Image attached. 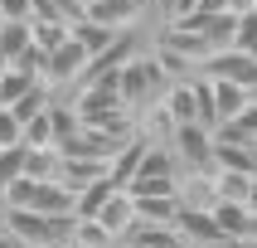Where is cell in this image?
<instances>
[{
  "instance_id": "3957f363",
  "label": "cell",
  "mask_w": 257,
  "mask_h": 248,
  "mask_svg": "<svg viewBox=\"0 0 257 248\" xmlns=\"http://www.w3.org/2000/svg\"><path fill=\"white\" fill-rule=\"evenodd\" d=\"M165 117H170L175 127H214V107H209V83L204 78H189V83H170L165 88V98H160Z\"/></svg>"
},
{
  "instance_id": "ba28073f",
  "label": "cell",
  "mask_w": 257,
  "mask_h": 248,
  "mask_svg": "<svg viewBox=\"0 0 257 248\" xmlns=\"http://www.w3.org/2000/svg\"><path fill=\"white\" fill-rule=\"evenodd\" d=\"M83 20H92V25L121 34V29H141L146 10L136 5V0H97V5H87V10H83Z\"/></svg>"
},
{
  "instance_id": "f1b7e54d",
  "label": "cell",
  "mask_w": 257,
  "mask_h": 248,
  "mask_svg": "<svg viewBox=\"0 0 257 248\" xmlns=\"http://www.w3.org/2000/svg\"><path fill=\"white\" fill-rule=\"evenodd\" d=\"M0 204H5V200H0Z\"/></svg>"
},
{
  "instance_id": "6da1fadb",
  "label": "cell",
  "mask_w": 257,
  "mask_h": 248,
  "mask_svg": "<svg viewBox=\"0 0 257 248\" xmlns=\"http://www.w3.org/2000/svg\"><path fill=\"white\" fill-rule=\"evenodd\" d=\"M165 88H170V78L160 73L156 54L146 49L141 58H131L126 68L116 73V93H121V107H126L131 117L151 112V107H160V98H165Z\"/></svg>"
},
{
  "instance_id": "5b68a950",
  "label": "cell",
  "mask_w": 257,
  "mask_h": 248,
  "mask_svg": "<svg viewBox=\"0 0 257 248\" xmlns=\"http://www.w3.org/2000/svg\"><path fill=\"white\" fill-rule=\"evenodd\" d=\"M170 151L185 175H214V127H175Z\"/></svg>"
},
{
  "instance_id": "9c48e42d",
  "label": "cell",
  "mask_w": 257,
  "mask_h": 248,
  "mask_svg": "<svg viewBox=\"0 0 257 248\" xmlns=\"http://www.w3.org/2000/svg\"><path fill=\"white\" fill-rule=\"evenodd\" d=\"M92 219H97L102 229L112 233L116 243H126V233L136 229V200H131L126 190H112V200L102 204V209H97V214H92Z\"/></svg>"
},
{
  "instance_id": "cb8c5ba5",
  "label": "cell",
  "mask_w": 257,
  "mask_h": 248,
  "mask_svg": "<svg viewBox=\"0 0 257 248\" xmlns=\"http://www.w3.org/2000/svg\"><path fill=\"white\" fill-rule=\"evenodd\" d=\"M199 10L204 15H247V10H252V0H204ZM199 10H194V15H199Z\"/></svg>"
},
{
  "instance_id": "8fae6325",
  "label": "cell",
  "mask_w": 257,
  "mask_h": 248,
  "mask_svg": "<svg viewBox=\"0 0 257 248\" xmlns=\"http://www.w3.org/2000/svg\"><path fill=\"white\" fill-rule=\"evenodd\" d=\"M146 151H151V141H146L141 131H136V136H126V146H121V151H116V156L107 160V175H112V185H121V190L131 185V175L141 171Z\"/></svg>"
},
{
  "instance_id": "2e32d148",
  "label": "cell",
  "mask_w": 257,
  "mask_h": 248,
  "mask_svg": "<svg viewBox=\"0 0 257 248\" xmlns=\"http://www.w3.org/2000/svg\"><path fill=\"white\" fill-rule=\"evenodd\" d=\"M29 49H34V29L29 25H0V58L5 63H20Z\"/></svg>"
},
{
  "instance_id": "7c38bea8",
  "label": "cell",
  "mask_w": 257,
  "mask_h": 248,
  "mask_svg": "<svg viewBox=\"0 0 257 248\" xmlns=\"http://www.w3.org/2000/svg\"><path fill=\"white\" fill-rule=\"evenodd\" d=\"M121 248H189V243L175 224H136Z\"/></svg>"
},
{
  "instance_id": "e0dca14e",
  "label": "cell",
  "mask_w": 257,
  "mask_h": 248,
  "mask_svg": "<svg viewBox=\"0 0 257 248\" xmlns=\"http://www.w3.org/2000/svg\"><path fill=\"white\" fill-rule=\"evenodd\" d=\"M73 39L97 58V54H107V49L116 44V29H102V25H92V20H78V25H73Z\"/></svg>"
},
{
  "instance_id": "ac0fdd59",
  "label": "cell",
  "mask_w": 257,
  "mask_h": 248,
  "mask_svg": "<svg viewBox=\"0 0 257 248\" xmlns=\"http://www.w3.org/2000/svg\"><path fill=\"white\" fill-rule=\"evenodd\" d=\"M112 190H121V185H112V175H107V180H97V185H87L83 195L73 200V214H78V219H92L102 204L112 200Z\"/></svg>"
},
{
  "instance_id": "83f0119b",
  "label": "cell",
  "mask_w": 257,
  "mask_h": 248,
  "mask_svg": "<svg viewBox=\"0 0 257 248\" xmlns=\"http://www.w3.org/2000/svg\"><path fill=\"white\" fill-rule=\"evenodd\" d=\"M0 25H5V20H0Z\"/></svg>"
},
{
  "instance_id": "603a6c76",
  "label": "cell",
  "mask_w": 257,
  "mask_h": 248,
  "mask_svg": "<svg viewBox=\"0 0 257 248\" xmlns=\"http://www.w3.org/2000/svg\"><path fill=\"white\" fill-rule=\"evenodd\" d=\"M0 20L5 25H29L34 20V0H0Z\"/></svg>"
},
{
  "instance_id": "4fadbf2b",
  "label": "cell",
  "mask_w": 257,
  "mask_h": 248,
  "mask_svg": "<svg viewBox=\"0 0 257 248\" xmlns=\"http://www.w3.org/2000/svg\"><path fill=\"white\" fill-rule=\"evenodd\" d=\"M180 195H146L136 200V224H180Z\"/></svg>"
},
{
  "instance_id": "484cf974",
  "label": "cell",
  "mask_w": 257,
  "mask_h": 248,
  "mask_svg": "<svg viewBox=\"0 0 257 248\" xmlns=\"http://www.w3.org/2000/svg\"><path fill=\"white\" fill-rule=\"evenodd\" d=\"M58 248H83V243H78V238H68V243H58Z\"/></svg>"
},
{
  "instance_id": "d4e9b609",
  "label": "cell",
  "mask_w": 257,
  "mask_h": 248,
  "mask_svg": "<svg viewBox=\"0 0 257 248\" xmlns=\"http://www.w3.org/2000/svg\"><path fill=\"white\" fill-rule=\"evenodd\" d=\"M209 248H252V243H243V238H218V243H209Z\"/></svg>"
},
{
  "instance_id": "8992f818",
  "label": "cell",
  "mask_w": 257,
  "mask_h": 248,
  "mask_svg": "<svg viewBox=\"0 0 257 248\" xmlns=\"http://www.w3.org/2000/svg\"><path fill=\"white\" fill-rule=\"evenodd\" d=\"M204 78H223V83H238L247 93H257V58L243 49H223V54L204 58Z\"/></svg>"
},
{
  "instance_id": "30bf717a",
  "label": "cell",
  "mask_w": 257,
  "mask_h": 248,
  "mask_svg": "<svg viewBox=\"0 0 257 248\" xmlns=\"http://www.w3.org/2000/svg\"><path fill=\"white\" fill-rule=\"evenodd\" d=\"M175 229L185 233L189 248H209V243H218V238H223L214 209H180V224H175Z\"/></svg>"
},
{
  "instance_id": "277c9868",
  "label": "cell",
  "mask_w": 257,
  "mask_h": 248,
  "mask_svg": "<svg viewBox=\"0 0 257 248\" xmlns=\"http://www.w3.org/2000/svg\"><path fill=\"white\" fill-rule=\"evenodd\" d=\"M5 209H34V214H73V195L58 180H20L5 190Z\"/></svg>"
},
{
  "instance_id": "52a82bcc",
  "label": "cell",
  "mask_w": 257,
  "mask_h": 248,
  "mask_svg": "<svg viewBox=\"0 0 257 248\" xmlns=\"http://www.w3.org/2000/svg\"><path fill=\"white\" fill-rule=\"evenodd\" d=\"M209 83V107H214V127H228L252 107V93L238 83H223V78H204Z\"/></svg>"
},
{
  "instance_id": "5bb4252c",
  "label": "cell",
  "mask_w": 257,
  "mask_h": 248,
  "mask_svg": "<svg viewBox=\"0 0 257 248\" xmlns=\"http://www.w3.org/2000/svg\"><path fill=\"white\" fill-rule=\"evenodd\" d=\"M44 78L39 73H29V68H15V63H5L0 68V107H15V102L25 98V93H34Z\"/></svg>"
},
{
  "instance_id": "44dd1931",
  "label": "cell",
  "mask_w": 257,
  "mask_h": 248,
  "mask_svg": "<svg viewBox=\"0 0 257 248\" xmlns=\"http://www.w3.org/2000/svg\"><path fill=\"white\" fill-rule=\"evenodd\" d=\"M233 49H243V54L257 58V10L238 15V34H233Z\"/></svg>"
},
{
  "instance_id": "ffe728a7",
  "label": "cell",
  "mask_w": 257,
  "mask_h": 248,
  "mask_svg": "<svg viewBox=\"0 0 257 248\" xmlns=\"http://www.w3.org/2000/svg\"><path fill=\"white\" fill-rule=\"evenodd\" d=\"M49 107H54V102H49ZM25 146H34V151H39V146H54V112H39L34 122H25Z\"/></svg>"
},
{
  "instance_id": "9a60e30c",
  "label": "cell",
  "mask_w": 257,
  "mask_h": 248,
  "mask_svg": "<svg viewBox=\"0 0 257 248\" xmlns=\"http://www.w3.org/2000/svg\"><path fill=\"white\" fill-rule=\"evenodd\" d=\"M25 166H29V146H0V200H5V190L25 180Z\"/></svg>"
},
{
  "instance_id": "d6986e66",
  "label": "cell",
  "mask_w": 257,
  "mask_h": 248,
  "mask_svg": "<svg viewBox=\"0 0 257 248\" xmlns=\"http://www.w3.org/2000/svg\"><path fill=\"white\" fill-rule=\"evenodd\" d=\"M29 29H34V49H44V54H54L73 34V25H58V20H29Z\"/></svg>"
},
{
  "instance_id": "7402d4cb",
  "label": "cell",
  "mask_w": 257,
  "mask_h": 248,
  "mask_svg": "<svg viewBox=\"0 0 257 248\" xmlns=\"http://www.w3.org/2000/svg\"><path fill=\"white\" fill-rule=\"evenodd\" d=\"M0 146H25V122L10 107H0Z\"/></svg>"
},
{
  "instance_id": "4316f807",
  "label": "cell",
  "mask_w": 257,
  "mask_h": 248,
  "mask_svg": "<svg viewBox=\"0 0 257 248\" xmlns=\"http://www.w3.org/2000/svg\"><path fill=\"white\" fill-rule=\"evenodd\" d=\"M78 5H83V10H87V5H97V0H78Z\"/></svg>"
},
{
  "instance_id": "7a4b0ae2",
  "label": "cell",
  "mask_w": 257,
  "mask_h": 248,
  "mask_svg": "<svg viewBox=\"0 0 257 248\" xmlns=\"http://www.w3.org/2000/svg\"><path fill=\"white\" fill-rule=\"evenodd\" d=\"M0 229L10 233L15 243L25 248H58L68 243L73 229H78V214H34V209H5V224Z\"/></svg>"
}]
</instances>
